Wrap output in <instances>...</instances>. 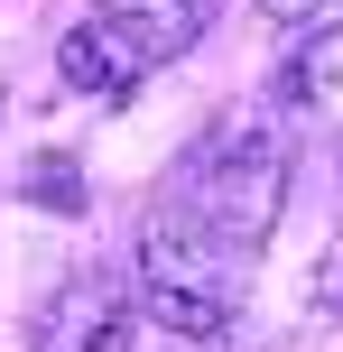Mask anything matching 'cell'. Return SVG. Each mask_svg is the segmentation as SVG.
Returning a JSON list of instances; mask_svg holds the SVG:
<instances>
[{
    "label": "cell",
    "mask_w": 343,
    "mask_h": 352,
    "mask_svg": "<svg viewBox=\"0 0 343 352\" xmlns=\"http://www.w3.org/2000/svg\"><path fill=\"white\" fill-rule=\"evenodd\" d=\"M288 102L343 121V19H334V28H316L307 47H297V65H288Z\"/></svg>",
    "instance_id": "6"
},
{
    "label": "cell",
    "mask_w": 343,
    "mask_h": 352,
    "mask_svg": "<svg viewBox=\"0 0 343 352\" xmlns=\"http://www.w3.org/2000/svg\"><path fill=\"white\" fill-rule=\"evenodd\" d=\"M343 316V232L316 250V278H307V324H334Z\"/></svg>",
    "instance_id": "7"
},
{
    "label": "cell",
    "mask_w": 343,
    "mask_h": 352,
    "mask_svg": "<svg viewBox=\"0 0 343 352\" xmlns=\"http://www.w3.org/2000/svg\"><path fill=\"white\" fill-rule=\"evenodd\" d=\"M56 74H65L74 93H84V102H121L130 84H140V56L121 47V37L102 28V19H84V28H65V47H56Z\"/></svg>",
    "instance_id": "5"
},
{
    "label": "cell",
    "mask_w": 343,
    "mask_h": 352,
    "mask_svg": "<svg viewBox=\"0 0 343 352\" xmlns=\"http://www.w3.org/2000/svg\"><path fill=\"white\" fill-rule=\"evenodd\" d=\"M93 19H102L111 37H121L140 65H167V56H186L195 47V28H204V10L195 0H93Z\"/></svg>",
    "instance_id": "4"
},
{
    "label": "cell",
    "mask_w": 343,
    "mask_h": 352,
    "mask_svg": "<svg viewBox=\"0 0 343 352\" xmlns=\"http://www.w3.org/2000/svg\"><path fill=\"white\" fill-rule=\"evenodd\" d=\"M140 297H148V316H158L167 334L214 343V334H232V316H241V250L214 241L186 204H158L140 223Z\"/></svg>",
    "instance_id": "1"
},
{
    "label": "cell",
    "mask_w": 343,
    "mask_h": 352,
    "mask_svg": "<svg viewBox=\"0 0 343 352\" xmlns=\"http://www.w3.org/2000/svg\"><path fill=\"white\" fill-rule=\"evenodd\" d=\"M260 19H278V28H307V19H316V0H260Z\"/></svg>",
    "instance_id": "9"
},
{
    "label": "cell",
    "mask_w": 343,
    "mask_h": 352,
    "mask_svg": "<svg viewBox=\"0 0 343 352\" xmlns=\"http://www.w3.org/2000/svg\"><path fill=\"white\" fill-rule=\"evenodd\" d=\"M28 195L56 204V213H84V176H74L65 158H37V167H28Z\"/></svg>",
    "instance_id": "8"
},
{
    "label": "cell",
    "mask_w": 343,
    "mask_h": 352,
    "mask_svg": "<svg viewBox=\"0 0 343 352\" xmlns=\"http://www.w3.org/2000/svg\"><path fill=\"white\" fill-rule=\"evenodd\" d=\"M167 204H186L214 241H232L241 260H251L278 232V213H288V148H278L269 130H223L204 158L177 167V195H167Z\"/></svg>",
    "instance_id": "2"
},
{
    "label": "cell",
    "mask_w": 343,
    "mask_h": 352,
    "mask_svg": "<svg viewBox=\"0 0 343 352\" xmlns=\"http://www.w3.org/2000/svg\"><path fill=\"white\" fill-rule=\"evenodd\" d=\"M121 334H130V297L111 278H93V269H74V278L37 306V324H28L37 352H121Z\"/></svg>",
    "instance_id": "3"
}]
</instances>
